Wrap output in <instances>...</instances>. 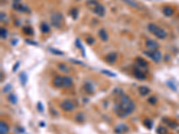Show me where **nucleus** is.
I'll return each instance as SVG.
<instances>
[{
	"instance_id": "393cba45",
	"label": "nucleus",
	"mask_w": 179,
	"mask_h": 134,
	"mask_svg": "<svg viewBox=\"0 0 179 134\" xmlns=\"http://www.w3.org/2000/svg\"><path fill=\"white\" fill-rule=\"evenodd\" d=\"M123 1L126 4V5H128L129 6L133 7V8H138L139 6L138 4L136 3V1H134V0H123Z\"/></svg>"
},
{
	"instance_id": "5701e85b",
	"label": "nucleus",
	"mask_w": 179,
	"mask_h": 134,
	"mask_svg": "<svg viewBox=\"0 0 179 134\" xmlns=\"http://www.w3.org/2000/svg\"><path fill=\"white\" fill-rule=\"evenodd\" d=\"M22 31H23V33H24V34H26V35H28V36L33 35V29L31 28V26H25V27H23Z\"/></svg>"
},
{
	"instance_id": "79ce46f5",
	"label": "nucleus",
	"mask_w": 179,
	"mask_h": 134,
	"mask_svg": "<svg viewBox=\"0 0 179 134\" xmlns=\"http://www.w3.org/2000/svg\"><path fill=\"white\" fill-rule=\"evenodd\" d=\"M26 42H27V43H30V44H32V45H35V46H37V45H38V43H37V42L31 41V40H26Z\"/></svg>"
},
{
	"instance_id": "4c0bfd02",
	"label": "nucleus",
	"mask_w": 179,
	"mask_h": 134,
	"mask_svg": "<svg viewBox=\"0 0 179 134\" xmlns=\"http://www.w3.org/2000/svg\"><path fill=\"white\" fill-rule=\"evenodd\" d=\"M167 84H168V86H169L171 89H173V90H176V86L173 83V82H171V80H169V82H167Z\"/></svg>"
},
{
	"instance_id": "0eeeda50",
	"label": "nucleus",
	"mask_w": 179,
	"mask_h": 134,
	"mask_svg": "<svg viewBox=\"0 0 179 134\" xmlns=\"http://www.w3.org/2000/svg\"><path fill=\"white\" fill-rule=\"evenodd\" d=\"M114 131L116 134H125L129 131V127L125 124H119L114 129Z\"/></svg>"
},
{
	"instance_id": "c9c22d12",
	"label": "nucleus",
	"mask_w": 179,
	"mask_h": 134,
	"mask_svg": "<svg viewBox=\"0 0 179 134\" xmlns=\"http://www.w3.org/2000/svg\"><path fill=\"white\" fill-rule=\"evenodd\" d=\"M167 123H168V125H169V127L173 128V129H176V128L177 127V124H176V123H175V122H173V121L169 120Z\"/></svg>"
},
{
	"instance_id": "ea45409f",
	"label": "nucleus",
	"mask_w": 179,
	"mask_h": 134,
	"mask_svg": "<svg viewBox=\"0 0 179 134\" xmlns=\"http://www.w3.org/2000/svg\"><path fill=\"white\" fill-rule=\"evenodd\" d=\"M12 89V86L10 85V84H8V85H6L5 88H4V89H3V91L5 92V93H6V92H8L10 89Z\"/></svg>"
},
{
	"instance_id": "f704fd0d",
	"label": "nucleus",
	"mask_w": 179,
	"mask_h": 134,
	"mask_svg": "<svg viewBox=\"0 0 179 134\" xmlns=\"http://www.w3.org/2000/svg\"><path fill=\"white\" fill-rule=\"evenodd\" d=\"M101 73H104V74H107L108 76H110V77H116V76H117L114 73L109 72V71H107V70H102Z\"/></svg>"
},
{
	"instance_id": "aec40b11",
	"label": "nucleus",
	"mask_w": 179,
	"mask_h": 134,
	"mask_svg": "<svg viewBox=\"0 0 179 134\" xmlns=\"http://www.w3.org/2000/svg\"><path fill=\"white\" fill-rule=\"evenodd\" d=\"M162 13H164V15L169 17V16H171V15H173L174 11H173V9H172L171 7H169V6H164V7L162 8Z\"/></svg>"
},
{
	"instance_id": "f3484780",
	"label": "nucleus",
	"mask_w": 179,
	"mask_h": 134,
	"mask_svg": "<svg viewBox=\"0 0 179 134\" xmlns=\"http://www.w3.org/2000/svg\"><path fill=\"white\" fill-rule=\"evenodd\" d=\"M99 37L100 38L102 41H108V35L106 30H104V29H100L99 31Z\"/></svg>"
},
{
	"instance_id": "c756f323",
	"label": "nucleus",
	"mask_w": 179,
	"mask_h": 134,
	"mask_svg": "<svg viewBox=\"0 0 179 134\" xmlns=\"http://www.w3.org/2000/svg\"><path fill=\"white\" fill-rule=\"evenodd\" d=\"M58 69L63 73H67L68 72V67L66 64H58Z\"/></svg>"
},
{
	"instance_id": "7c9ffc66",
	"label": "nucleus",
	"mask_w": 179,
	"mask_h": 134,
	"mask_svg": "<svg viewBox=\"0 0 179 134\" xmlns=\"http://www.w3.org/2000/svg\"><path fill=\"white\" fill-rule=\"evenodd\" d=\"M157 102H158V99H157V98L154 97V96H151V97H150V98H148V103L150 104V105H156Z\"/></svg>"
},
{
	"instance_id": "4be33fe9",
	"label": "nucleus",
	"mask_w": 179,
	"mask_h": 134,
	"mask_svg": "<svg viewBox=\"0 0 179 134\" xmlns=\"http://www.w3.org/2000/svg\"><path fill=\"white\" fill-rule=\"evenodd\" d=\"M98 5H99V2L96 1V0H88L87 1V6L92 10H93Z\"/></svg>"
},
{
	"instance_id": "1a4fd4ad",
	"label": "nucleus",
	"mask_w": 179,
	"mask_h": 134,
	"mask_svg": "<svg viewBox=\"0 0 179 134\" xmlns=\"http://www.w3.org/2000/svg\"><path fill=\"white\" fill-rule=\"evenodd\" d=\"M136 65H137V68H139L140 70H146L148 68V63L141 57H137L136 60Z\"/></svg>"
},
{
	"instance_id": "2f4dec72",
	"label": "nucleus",
	"mask_w": 179,
	"mask_h": 134,
	"mask_svg": "<svg viewBox=\"0 0 179 134\" xmlns=\"http://www.w3.org/2000/svg\"><path fill=\"white\" fill-rule=\"evenodd\" d=\"M6 35H7V31L4 28H1V30H0V37H1V38L5 39L6 38Z\"/></svg>"
},
{
	"instance_id": "4468645a",
	"label": "nucleus",
	"mask_w": 179,
	"mask_h": 134,
	"mask_svg": "<svg viewBox=\"0 0 179 134\" xmlns=\"http://www.w3.org/2000/svg\"><path fill=\"white\" fill-rule=\"evenodd\" d=\"M83 90H84L86 93H88V94H92V93L94 92V87H93V85H92L91 82H86L83 84Z\"/></svg>"
},
{
	"instance_id": "ddd939ff",
	"label": "nucleus",
	"mask_w": 179,
	"mask_h": 134,
	"mask_svg": "<svg viewBox=\"0 0 179 134\" xmlns=\"http://www.w3.org/2000/svg\"><path fill=\"white\" fill-rule=\"evenodd\" d=\"M134 76L137 79V80H144L146 78V75L144 74V73L140 70L137 67L134 69Z\"/></svg>"
},
{
	"instance_id": "20e7f679",
	"label": "nucleus",
	"mask_w": 179,
	"mask_h": 134,
	"mask_svg": "<svg viewBox=\"0 0 179 134\" xmlns=\"http://www.w3.org/2000/svg\"><path fill=\"white\" fill-rule=\"evenodd\" d=\"M60 107H61V109L63 111H65V112H72V111L74 110L75 105L71 100L66 99V100H64V101L61 102Z\"/></svg>"
},
{
	"instance_id": "72a5a7b5",
	"label": "nucleus",
	"mask_w": 179,
	"mask_h": 134,
	"mask_svg": "<svg viewBox=\"0 0 179 134\" xmlns=\"http://www.w3.org/2000/svg\"><path fill=\"white\" fill-rule=\"evenodd\" d=\"M95 42V39L92 38V37H88L87 38H86V43L88 44V45H92L93 43Z\"/></svg>"
},
{
	"instance_id": "f257e3e1",
	"label": "nucleus",
	"mask_w": 179,
	"mask_h": 134,
	"mask_svg": "<svg viewBox=\"0 0 179 134\" xmlns=\"http://www.w3.org/2000/svg\"><path fill=\"white\" fill-rule=\"evenodd\" d=\"M115 105H118L120 108H122L127 114H131L134 109H135V105L134 101L130 98L129 96L125 95V94H121L118 97V102Z\"/></svg>"
},
{
	"instance_id": "6e6552de",
	"label": "nucleus",
	"mask_w": 179,
	"mask_h": 134,
	"mask_svg": "<svg viewBox=\"0 0 179 134\" xmlns=\"http://www.w3.org/2000/svg\"><path fill=\"white\" fill-rule=\"evenodd\" d=\"M104 60H105V62H107L108 64H113L116 63L117 60V54L116 52H110V53H108V55L105 57Z\"/></svg>"
},
{
	"instance_id": "473e14b6",
	"label": "nucleus",
	"mask_w": 179,
	"mask_h": 134,
	"mask_svg": "<svg viewBox=\"0 0 179 134\" xmlns=\"http://www.w3.org/2000/svg\"><path fill=\"white\" fill-rule=\"evenodd\" d=\"M71 15L73 17V19H76L78 16V10L74 8V9H72L71 10Z\"/></svg>"
},
{
	"instance_id": "412c9836",
	"label": "nucleus",
	"mask_w": 179,
	"mask_h": 134,
	"mask_svg": "<svg viewBox=\"0 0 179 134\" xmlns=\"http://www.w3.org/2000/svg\"><path fill=\"white\" fill-rule=\"evenodd\" d=\"M41 32L44 33V34L48 33V32L50 31V27H49V25H48V23H46V22H42V23L41 24Z\"/></svg>"
},
{
	"instance_id": "b1692460",
	"label": "nucleus",
	"mask_w": 179,
	"mask_h": 134,
	"mask_svg": "<svg viewBox=\"0 0 179 134\" xmlns=\"http://www.w3.org/2000/svg\"><path fill=\"white\" fill-rule=\"evenodd\" d=\"M84 114H82V113H78V114H76L75 116H74V121L75 122H77V123H83V121H84Z\"/></svg>"
},
{
	"instance_id": "c85d7f7f",
	"label": "nucleus",
	"mask_w": 179,
	"mask_h": 134,
	"mask_svg": "<svg viewBox=\"0 0 179 134\" xmlns=\"http://www.w3.org/2000/svg\"><path fill=\"white\" fill-rule=\"evenodd\" d=\"M75 45H76V47H77L78 48H80L81 50H82V54H83V57L85 56V51H84V48H83V47L82 46V44H81V41H80V39H76L75 40Z\"/></svg>"
},
{
	"instance_id": "cd10ccee",
	"label": "nucleus",
	"mask_w": 179,
	"mask_h": 134,
	"mask_svg": "<svg viewBox=\"0 0 179 134\" xmlns=\"http://www.w3.org/2000/svg\"><path fill=\"white\" fill-rule=\"evenodd\" d=\"M143 124H144L145 127H147V128L150 129V130L153 127V122H152L150 119H145V120L143 121Z\"/></svg>"
},
{
	"instance_id": "dca6fc26",
	"label": "nucleus",
	"mask_w": 179,
	"mask_h": 134,
	"mask_svg": "<svg viewBox=\"0 0 179 134\" xmlns=\"http://www.w3.org/2000/svg\"><path fill=\"white\" fill-rule=\"evenodd\" d=\"M150 92V89L146 86H141L139 88V93L142 97H145V96L149 95Z\"/></svg>"
},
{
	"instance_id": "39448f33",
	"label": "nucleus",
	"mask_w": 179,
	"mask_h": 134,
	"mask_svg": "<svg viewBox=\"0 0 179 134\" xmlns=\"http://www.w3.org/2000/svg\"><path fill=\"white\" fill-rule=\"evenodd\" d=\"M145 55H147L149 57L152 59V61H154L155 63H159L161 61V53L158 50L156 51H152V52H145Z\"/></svg>"
},
{
	"instance_id": "9b49d317",
	"label": "nucleus",
	"mask_w": 179,
	"mask_h": 134,
	"mask_svg": "<svg viewBox=\"0 0 179 134\" xmlns=\"http://www.w3.org/2000/svg\"><path fill=\"white\" fill-rule=\"evenodd\" d=\"M13 7H14V9H15L16 11H19V12H23V13H30L31 11H30V9L26 6H24V5H22V4H20L19 2L18 3H16V2H15L14 3V5H13Z\"/></svg>"
},
{
	"instance_id": "a211bd4d",
	"label": "nucleus",
	"mask_w": 179,
	"mask_h": 134,
	"mask_svg": "<svg viewBox=\"0 0 179 134\" xmlns=\"http://www.w3.org/2000/svg\"><path fill=\"white\" fill-rule=\"evenodd\" d=\"M9 132V126L5 123H0V134H7Z\"/></svg>"
},
{
	"instance_id": "9d476101",
	"label": "nucleus",
	"mask_w": 179,
	"mask_h": 134,
	"mask_svg": "<svg viewBox=\"0 0 179 134\" xmlns=\"http://www.w3.org/2000/svg\"><path fill=\"white\" fill-rule=\"evenodd\" d=\"M92 12L95 13V15H97L98 16H99V17H103L104 16V15H105V12H106V10H105V7L102 6V5H100V4H99L93 10H92Z\"/></svg>"
},
{
	"instance_id": "bb28decb",
	"label": "nucleus",
	"mask_w": 179,
	"mask_h": 134,
	"mask_svg": "<svg viewBox=\"0 0 179 134\" xmlns=\"http://www.w3.org/2000/svg\"><path fill=\"white\" fill-rule=\"evenodd\" d=\"M8 100L11 104L15 105L17 103V97L15 95V94H10V95L8 96Z\"/></svg>"
},
{
	"instance_id": "37998d69",
	"label": "nucleus",
	"mask_w": 179,
	"mask_h": 134,
	"mask_svg": "<svg viewBox=\"0 0 179 134\" xmlns=\"http://www.w3.org/2000/svg\"><path fill=\"white\" fill-rule=\"evenodd\" d=\"M78 1H79V0H78Z\"/></svg>"
},
{
	"instance_id": "a878e982",
	"label": "nucleus",
	"mask_w": 179,
	"mask_h": 134,
	"mask_svg": "<svg viewBox=\"0 0 179 134\" xmlns=\"http://www.w3.org/2000/svg\"><path fill=\"white\" fill-rule=\"evenodd\" d=\"M156 131H157L158 134H168L169 133L168 129L166 128V127H164V126H161V125L157 128Z\"/></svg>"
},
{
	"instance_id": "6ab92c4d",
	"label": "nucleus",
	"mask_w": 179,
	"mask_h": 134,
	"mask_svg": "<svg viewBox=\"0 0 179 134\" xmlns=\"http://www.w3.org/2000/svg\"><path fill=\"white\" fill-rule=\"evenodd\" d=\"M19 80H20V82L22 86H25L27 83V80H28V78H27V74L25 73L24 72H22L20 74H19Z\"/></svg>"
},
{
	"instance_id": "2eb2a0df",
	"label": "nucleus",
	"mask_w": 179,
	"mask_h": 134,
	"mask_svg": "<svg viewBox=\"0 0 179 134\" xmlns=\"http://www.w3.org/2000/svg\"><path fill=\"white\" fill-rule=\"evenodd\" d=\"M73 85V79L69 76H63V87L70 88Z\"/></svg>"
},
{
	"instance_id": "f8f14e48",
	"label": "nucleus",
	"mask_w": 179,
	"mask_h": 134,
	"mask_svg": "<svg viewBox=\"0 0 179 134\" xmlns=\"http://www.w3.org/2000/svg\"><path fill=\"white\" fill-rule=\"evenodd\" d=\"M52 84L54 87L56 88H61L63 87V77L62 76H59V75H57L54 77L53 80H52Z\"/></svg>"
},
{
	"instance_id": "423d86ee",
	"label": "nucleus",
	"mask_w": 179,
	"mask_h": 134,
	"mask_svg": "<svg viewBox=\"0 0 179 134\" xmlns=\"http://www.w3.org/2000/svg\"><path fill=\"white\" fill-rule=\"evenodd\" d=\"M145 45H146L147 49L150 52L158 50V48L159 47V43L156 41V40H153V39H147V41L145 42Z\"/></svg>"
},
{
	"instance_id": "e433bc0d",
	"label": "nucleus",
	"mask_w": 179,
	"mask_h": 134,
	"mask_svg": "<svg viewBox=\"0 0 179 134\" xmlns=\"http://www.w3.org/2000/svg\"><path fill=\"white\" fill-rule=\"evenodd\" d=\"M49 50L52 52L55 55H58V56H63L64 53L62 51H59V50H57V49H54V48H49Z\"/></svg>"
},
{
	"instance_id": "a19ab883",
	"label": "nucleus",
	"mask_w": 179,
	"mask_h": 134,
	"mask_svg": "<svg viewBox=\"0 0 179 134\" xmlns=\"http://www.w3.org/2000/svg\"><path fill=\"white\" fill-rule=\"evenodd\" d=\"M19 65H20V63L19 62H17L15 65H14V68H13V71H14V72H15L16 70H17V68H18V67H19Z\"/></svg>"
},
{
	"instance_id": "f03ea898",
	"label": "nucleus",
	"mask_w": 179,
	"mask_h": 134,
	"mask_svg": "<svg viewBox=\"0 0 179 134\" xmlns=\"http://www.w3.org/2000/svg\"><path fill=\"white\" fill-rule=\"evenodd\" d=\"M148 30L151 34H153L154 36H156L157 38H159L160 39H164L166 37L168 36V34H167V32H166L165 30L161 29L160 27H159L158 25H156L154 23H150L148 25Z\"/></svg>"
},
{
	"instance_id": "58836bf2",
	"label": "nucleus",
	"mask_w": 179,
	"mask_h": 134,
	"mask_svg": "<svg viewBox=\"0 0 179 134\" xmlns=\"http://www.w3.org/2000/svg\"><path fill=\"white\" fill-rule=\"evenodd\" d=\"M37 108H38V110H39L41 113H42L44 111V106H43L41 102H39V103L37 104Z\"/></svg>"
},
{
	"instance_id": "7ed1b4c3",
	"label": "nucleus",
	"mask_w": 179,
	"mask_h": 134,
	"mask_svg": "<svg viewBox=\"0 0 179 134\" xmlns=\"http://www.w3.org/2000/svg\"><path fill=\"white\" fill-rule=\"evenodd\" d=\"M51 24L54 26L55 28H60L62 21H63V15L60 13H54L52 15H51Z\"/></svg>"
}]
</instances>
